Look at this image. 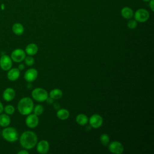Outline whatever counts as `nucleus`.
I'll use <instances>...</instances> for the list:
<instances>
[{"instance_id":"nucleus-29","label":"nucleus","mask_w":154,"mask_h":154,"mask_svg":"<svg viewBox=\"0 0 154 154\" xmlns=\"http://www.w3.org/2000/svg\"><path fill=\"white\" fill-rule=\"evenodd\" d=\"M28 153H29V152L26 150V149L22 150L17 152V154H28Z\"/></svg>"},{"instance_id":"nucleus-16","label":"nucleus","mask_w":154,"mask_h":154,"mask_svg":"<svg viewBox=\"0 0 154 154\" xmlns=\"http://www.w3.org/2000/svg\"><path fill=\"white\" fill-rule=\"evenodd\" d=\"M38 51V48L37 45L35 43H31L28 44L26 46L25 52L28 55L32 56V55H35L37 53Z\"/></svg>"},{"instance_id":"nucleus-31","label":"nucleus","mask_w":154,"mask_h":154,"mask_svg":"<svg viewBox=\"0 0 154 154\" xmlns=\"http://www.w3.org/2000/svg\"><path fill=\"white\" fill-rule=\"evenodd\" d=\"M46 101H47V102L49 103H52L53 102V99H52L51 97H48L47 98V99L46 100Z\"/></svg>"},{"instance_id":"nucleus-3","label":"nucleus","mask_w":154,"mask_h":154,"mask_svg":"<svg viewBox=\"0 0 154 154\" xmlns=\"http://www.w3.org/2000/svg\"><path fill=\"white\" fill-rule=\"evenodd\" d=\"M3 138L10 143L16 141L19 138V134L17 129L13 127L7 126L2 131Z\"/></svg>"},{"instance_id":"nucleus-9","label":"nucleus","mask_w":154,"mask_h":154,"mask_svg":"<svg viewBox=\"0 0 154 154\" xmlns=\"http://www.w3.org/2000/svg\"><path fill=\"white\" fill-rule=\"evenodd\" d=\"M90 126L93 128H99L103 124V118L102 116L97 114L92 115L88 119Z\"/></svg>"},{"instance_id":"nucleus-24","label":"nucleus","mask_w":154,"mask_h":154,"mask_svg":"<svg viewBox=\"0 0 154 154\" xmlns=\"http://www.w3.org/2000/svg\"><path fill=\"white\" fill-rule=\"evenodd\" d=\"M4 111L8 115H12L15 112V108L12 105H7L4 107Z\"/></svg>"},{"instance_id":"nucleus-18","label":"nucleus","mask_w":154,"mask_h":154,"mask_svg":"<svg viewBox=\"0 0 154 154\" xmlns=\"http://www.w3.org/2000/svg\"><path fill=\"white\" fill-rule=\"evenodd\" d=\"M70 116L69 111L65 108L58 109L57 112V117L61 120H65L69 118Z\"/></svg>"},{"instance_id":"nucleus-14","label":"nucleus","mask_w":154,"mask_h":154,"mask_svg":"<svg viewBox=\"0 0 154 154\" xmlns=\"http://www.w3.org/2000/svg\"><path fill=\"white\" fill-rule=\"evenodd\" d=\"M20 75V70L18 68H11L7 72V78L11 81H15L19 79Z\"/></svg>"},{"instance_id":"nucleus-17","label":"nucleus","mask_w":154,"mask_h":154,"mask_svg":"<svg viewBox=\"0 0 154 154\" xmlns=\"http://www.w3.org/2000/svg\"><path fill=\"white\" fill-rule=\"evenodd\" d=\"M11 123V119L7 114H0V126L5 128L8 126Z\"/></svg>"},{"instance_id":"nucleus-5","label":"nucleus","mask_w":154,"mask_h":154,"mask_svg":"<svg viewBox=\"0 0 154 154\" xmlns=\"http://www.w3.org/2000/svg\"><path fill=\"white\" fill-rule=\"evenodd\" d=\"M134 17L137 22L143 23L148 20L150 17V14L146 9L139 8L134 13Z\"/></svg>"},{"instance_id":"nucleus-26","label":"nucleus","mask_w":154,"mask_h":154,"mask_svg":"<svg viewBox=\"0 0 154 154\" xmlns=\"http://www.w3.org/2000/svg\"><path fill=\"white\" fill-rule=\"evenodd\" d=\"M127 26L128 28L133 29H135L137 26V22L135 19H129V20L128 22Z\"/></svg>"},{"instance_id":"nucleus-8","label":"nucleus","mask_w":154,"mask_h":154,"mask_svg":"<svg viewBox=\"0 0 154 154\" xmlns=\"http://www.w3.org/2000/svg\"><path fill=\"white\" fill-rule=\"evenodd\" d=\"M13 61L7 55H3L0 58V67L4 71H7L12 67Z\"/></svg>"},{"instance_id":"nucleus-1","label":"nucleus","mask_w":154,"mask_h":154,"mask_svg":"<svg viewBox=\"0 0 154 154\" xmlns=\"http://www.w3.org/2000/svg\"><path fill=\"white\" fill-rule=\"evenodd\" d=\"M19 142L23 149L26 150L32 149L37 143V136L33 131H26L20 136Z\"/></svg>"},{"instance_id":"nucleus-15","label":"nucleus","mask_w":154,"mask_h":154,"mask_svg":"<svg viewBox=\"0 0 154 154\" xmlns=\"http://www.w3.org/2000/svg\"><path fill=\"white\" fill-rule=\"evenodd\" d=\"M122 16L125 19H131L134 17V11L129 7H123L120 11Z\"/></svg>"},{"instance_id":"nucleus-13","label":"nucleus","mask_w":154,"mask_h":154,"mask_svg":"<svg viewBox=\"0 0 154 154\" xmlns=\"http://www.w3.org/2000/svg\"><path fill=\"white\" fill-rule=\"evenodd\" d=\"M16 96L15 90L10 87L5 89L2 93L3 99L7 102H10L14 99Z\"/></svg>"},{"instance_id":"nucleus-21","label":"nucleus","mask_w":154,"mask_h":154,"mask_svg":"<svg viewBox=\"0 0 154 154\" xmlns=\"http://www.w3.org/2000/svg\"><path fill=\"white\" fill-rule=\"evenodd\" d=\"M63 91L59 88H54L49 93V97L52 99H59L63 96Z\"/></svg>"},{"instance_id":"nucleus-23","label":"nucleus","mask_w":154,"mask_h":154,"mask_svg":"<svg viewBox=\"0 0 154 154\" xmlns=\"http://www.w3.org/2000/svg\"><path fill=\"white\" fill-rule=\"evenodd\" d=\"M32 111H34V114L38 116L43 114L44 111V108L42 105H37L34 107Z\"/></svg>"},{"instance_id":"nucleus-7","label":"nucleus","mask_w":154,"mask_h":154,"mask_svg":"<svg viewBox=\"0 0 154 154\" xmlns=\"http://www.w3.org/2000/svg\"><path fill=\"white\" fill-rule=\"evenodd\" d=\"M108 150L114 154H122L124 151V147L120 142L113 141L108 144Z\"/></svg>"},{"instance_id":"nucleus-4","label":"nucleus","mask_w":154,"mask_h":154,"mask_svg":"<svg viewBox=\"0 0 154 154\" xmlns=\"http://www.w3.org/2000/svg\"><path fill=\"white\" fill-rule=\"evenodd\" d=\"M31 96L35 101L42 102L46 101L48 97V93L44 88H35L32 91Z\"/></svg>"},{"instance_id":"nucleus-28","label":"nucleus","mask_w":154,"mask_h":154,"mask_svg":"<svg viewBox=\"0 0 154 154\" xmlns=\"http://www.w3.org/2000/svg\"><path fill=\"white\" fill-rule=\"evenodd\" d=\"M25 69V65L23 63H20L18 66V69L19 70H23Z\"/></svg>"},{"instance_id":"nucleus-10","label":"nucleus","mask_w":154,"mask_h":154,"mask_svg":"<svg viewBox=\"0 0 154 154\" xmlns=\"http://www.w3.org/2000/svg\"><path fill=\"white\" fill-rule=\"evenodd\" d=\"M39 123V119L37 115L34 114H29L27 115L25 119L26 125L29 128H35L37 127Z\"/></svg>"},{"instance_id":"nucleus-22","label":"nucleus","mask_w":154,"mask_h":154,"mask_svg":"<svg viewBox=\"0 0 154 154\" xmlns=\"http://www.w3.org/2000/svg\"><path fill=\"white\" fill-rule=\"evenodd\" d=\"M100 143L103 146H108L110 141V138L107 134H103L100 137Z\"/></svg>"},{"instance_id":"nucleus-6","label":"nucleus","mask_w":154,"mask_h":154,"mask_svg":"<svg viewBox=\"0 0 154 154\" xmlns=\"http://www.w3.org/2000/svg\"><path fill=\"white\" fill-rule=\"evenodd\" d=\"M26 57L25 52L20 48H17L12 51L11 54V58L15 63H20L24 60Z\"/></svg>"},{"instance_id":"nucleus-33","label":"nucleus","mask_w":154,"mask_h":154,"mask_svg":"<svg viewBox=\"0 0 154 154\" xmlns=\"http://www.w3.org/2000/svg\"><path fill=\"white\" fill-rule=\"evenodd\" d=\"M142 1L144 2H149L150 0H142Z\"/></svg>"},{"instance_id":"nucleus-30","label":"nucleus","mask_w":154,"mask_h":154,"mask_svg":"<svg viewBox=\"0 0 154 154\" xmlns=\"http://www.w3.org/2000/svg\"><path fill=\"white\" fill-rule=\"evenodd\" d=\"M3 111H4V106L2 103L0 101V114L2 113Z\"/></svg>"},{"instance_id":"nucleus-20","label":"nucleus","mask_w":154,"mask_h":154,"mask_svg":"<svg viewBox=\"0 0 154 154\" xmlns=\"http://www.w3.org/2000/svg\"><path fill=\"white\" fill-rule=\"evenodd\" d=\"M76 123L81 126H85L88 122V117L84 114H79L76 117Z\"/></svg>"},{"instance_id":"nucleus-25","label":"nucleus","mask_w":154,"mask_h":154,"mask_svg":"<svg viewBox=\"0 0 154 154\" xmlns=\"http://www.w3.org/2000/svg\"><path fill=\"white\" fill-rule=\"evenodd\" d=\"M24 61L26 66H32V65H34V64L35 63V60L33 57H32L31 56L29 55L28 57H25V58L24 59Z\"/></svg>"},{"instance_id":"nucleus-27","label":"nucleus","mask_w":154,"mask_h":154,"mask_svg":"<svg viewBox=\"0 0 154 154\" xmlns=\"http://www.w3.org/2000/svg\"><path fill=\"white\" fill-rule=\"evenodd\" d=\"M149 2V5L150 10H152V11H154V0H150Z\"/></svg>"},{"instance_id":"nucleus-32","label":"nucleus","mask_w":154,"mask_h":154,"mask_svg":"<svg viewBox=\"0 0 154 154\" xmlns=\"http://www.w3.org/2000/svg\"><path fill=\"white\" fill-rule=\"evenodd\" d=\"M54 107L55 109L58 110L59 109V108H60V105L58 103H55L54 105Z\"/></svg>"},{"instance_id":"nucleus-11","label":"nucleus","mask_w":154,"mask_h":154,"mask_svg":"<svg viewBox=\"0 0 154 154\" xmlns=\"http://www.w3.org/2000/svg\"><path fill=\"white\" fill-rule=\"evenodd\" d=\"M38 76V72L34 68L28 69L24 74V79L28 82H34Z\"/></svg>"},{"instance_id":"nucleus-2","label":"nucleus","mask_w":154,"mask_h":154,"mask_svg":"<svg viewBox=\"0 0 154 154\" xmlns=\"http://www.w3.org/2000/svg\"><path fill=\"white\" fill-rule=\"evenodd\" d=\"M34 108V102L29 97H24L20 99L17 103V110L23 116H27L32 112Z\"/></svg>"},{"instance_id":"nucleus-19","label":"nucleus","mask_w":154,"mask_h":154,"mask_svg":"<svg viewBox=\"0 0 154 154\" xmlns=\"http://www.w3.org/2000/svg\"><path fill=\"white\" fill-rule=\"evenodd\" d=\"M13 33L17 35H21L24 32V27L20 23H15L12 26Z\"/></svg>"},{"instance_id":"nucleus-12","label":"nucleus","mask_w":154,"mask_h":154,"mask_svg":"<svg viewBox=\"0 0 154 154\" xmlns=\"http://www.w3.org/2000/svg\"><path fill=\"white\" fill-rule=\"evenodd\" d=\"M37 151L40 154H46L49 150V143L45 140H42L37 143Z\"/></svg>"}]
</instances>
